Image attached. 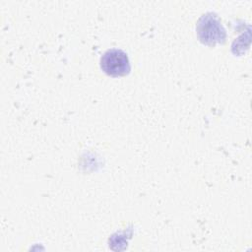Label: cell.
<instances>
[{"label":"cell","mask_w":252,"mask_h":252,"mask_svg":"<svg viewBox=\"0 0 252 252\" xmlns=\"http://www.w3.org/2000/svg\"><path fill=\"white\" fill-rule=\"evenodd\" d=\"M101 70L112 77L127 75L130 70V61L126 52L119 48H110L100 57Z\"/></svg>","instance_id":"7a4b0ae2"},{"label":"cell","mask_w":252,"mask_h":252,"mask_svg":"<svg viewBox=\"0 0 252 252\" xmlns=\"http://www.w3.org/2000/svg\"><path fill=\"white\" fill-rule=\"evenodd\" d=\"M196 29L200 40L206 44L223 43L225 40V30L218 16L214 13L203 15L199 19Z\"/></svg>","instance_id":"6da1fadb"}]
</instances>
